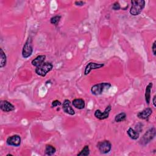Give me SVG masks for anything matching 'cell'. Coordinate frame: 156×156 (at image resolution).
Wrapping results in <instances>:
<instances>
[{
  "label": "cell",
  "mask_w": 156,
  "mask_h": 156,
  "mask_svg": "<svg viewBox=\"0 0 156 156\" xmlns=\"http://www.w3.org/2000/svg\"><path fill=\"white\" fill-rule=\"evenodd\" d=\"M145 6V1L143 0H133L131 1L130 13L132 15L136 16L140 14Z\"/></svg>",
  "instance_id": "6da1fadb"
},
{
  "label": "cell",
  "mask_w": 156,
  "mask_h": 156,
  "mask_svg": "<svg viewBox=\"0 0 156 156\" xmlns=\"http://www.w3.org/2000/svg\"><path fill=\"white\" fill-rule=\"evenodd\" d=\"M111 87V84L108 82H102L93 85L91 88V92L95 96L100 95L102 92L107 89H108Z\"/></svg>",
  "instance_id": "7a4b0ae2"
},
{
  "label": "cell",
  "mask_w": 156,
  "mask_h": 156,
  "mask_svg": "<svg viewBox=\"0 0 156 156\" xmlns=\"http://www.w3.org/2000/svg\"><path fill=\"white\" fill-rule=\"evenodd\" d=\"M53 68V65L52 63L49 62H44L41 65L36 67L35 73L37 74L44 77L48 73L51 71Z\"/></svg>",
  "instance_id": "3957f363"
},
{
  "label": "cell",
  "mask_w": 156,
  "mask_h": 156,
  "mask_svg": "<svg viewBox=\"0 0 156 156\" xmlns=\"http://www.w3.org/2000/svg\"><path fill=\"white\" fill-rule=\"evenodd\" d=\"M33 52V46H32V40L30 37H28L26 41L25 44L23 46L22 50V55L24 58H26L29 57Z\"/></svg>",
  "instance_id": "277c9868"
},
{
  "label": "cell",
  "mask_w": 156,
  "mask_h": 156,
  "mask_svg": "<svg viewBox=\"0 0 156 156\" xmlns=\"http://www.w3.org/2000/svg\"><path fill=\"white\" fill-rule=\"evenodd\" d=\"M155 136V129L154 127H152L149 129L142 136L140 140V143L141 144L145 145L149 143Z\"/></svg>",
  "instance_id": "5b68a950"
},
{
  "label": "cell",
  "mask_w": 156,
  "mask_h": 156,
  "mask_svg": "<svg viewBox=\"0 0 156 156\" xmlns=\"http://www.w3.org/2000/svg\"><path fill=\"white\" fill-rule=\"evenodd\" d=\"M97 147L101 153L107 154L112 149V144L109 141L104 140L99 141L97 144Z\"/></svg>",
  "instance_id": "8992f818"
},
{
  "label": "cell",
  "mask_w": 156,
  "mask_h": 156,
  "mask_svg": "<svg viewBox=\"0 0 156 156\" xmlns=\"http://www.w3.org/2000/svg\"><path fill=\"white\" fill-rule=\"evenodd\" d=\"M112 110V107L110 105H108L105 109L104 110V111L102 112H101L100 110H96L95 112H94V116L99 119H107L108 116H109V113H110V112Z\"/></svg>",
  "instance_id": "52a82bcc"
},
{
  "label": "cell",
  "mask_w": 156,
  "mask_h": 156,
  "mask_svg": "<svg viewBox=\"0 0 156 156\" xmlns=\"http://www.w3.org/2000/svg\"><path fill=\"white\" fill-rule=\"evenodd\" d=\"M21 137L18 135H14L7 138L6 140L7 144L13 146H19L21 144Z\"/></svg>",
  "instance_id": "ba28073f"
},
{
  "label": "cell",
  "mask_w": 156,
  "mask_h": 156,
  "mask_svg": "<svg viewBox=\"0 0 156 156\" xmlns=\"http://www.w3.org/2000/svg\"><path fill=\"white\" fill-rule=\"evenodd\" d=\"M104 66V64H103V63H94V62H90L87 65V66L85 68L84 74L87 75L92 70L101 68L103 67Z\"/></svg>",
  "instance_id": "9c48e42d"
},
{
  "label": "cell",
  "mask_w": 156,
  "mask_h": 156,
  "mask_svg": "<svg viewBox=\"0 0 156 156\" xmlns=\"http://www.w3.org/2000/svg\"><path fill=\"white\" fill-rule=\"evenodd\" d=\"M0 108L3 112H10L13 111L15 109V107L13 104H12L10 102L5 100L1 101Z\"/></svg>",
  "instance_id": "30bf717a"
},
{
  "label": "cell",
  "mask_w": 156,
  "mask_h": 156,
  "mask_svg": "<svg viewBox=\"0 0 156 156\" xmlns=\"http://www.w3.org/2000/svg\"><path fill=\"white\" fill-rule=\"evenodd\" d=\"M63 110L70 115H74L75 112L71 105V102L68 99H65L63 103Z\"/></svg>",
  "instance_id": "8fae6325"
},
{
  "label": "cell",
  "mask_w": 156,
  "mask_h": 156,
  "mask_svg": "<svg viewBox=\"0 0 156 156\" xmlns=\"http://www.w3.org/2000/svg\"><path fill=\"white\" fill-rule=\"evenodd\" d=\"M152 113V110L151 108H147L137 113V117L141 119H147Z\"/></svg>",
  "instance_id": "7c38bea8"
},
{
  "label": "cell",
  "mask_w": 156,
  "mask_h": 156,
  "mask_svg": "<svg viewBox=\"0 0 156 156\" xmlns=\"http://www.w3.org/2000/svg\"><path fill=\"white\" fill-rule=\"evenodd\" d=\"M45 58H46L45 55H40L37 56L35 58L32 60L31 62V63L33 66L37 67L44 62Z\"/></svg>",
  "instance_id": "4fadbf2b"
},
{
  "label": "cell",
  "mask_w": 156,
  "mask_h": 156,
  "mask_svg": "<svg viewBox=\"0 0 156 156\" xmlns=\"http://www.w3.org/2000/svg\"><path fill=\"white\" fill-rule=\"evenodd\" d=\"M72 104L73 105L78 109H83L85 108V101L81 99V98H76L74 99L73 101H72Z\"/></svg>",
  "instance_id": "5bb4252c"
},
{
  "label": "cell",
  "mask_w": 156,
  "mask_h": 156,
  "mask_svg": "<svg viewBox=\"0 0 156 156\" xmlns=\"http://www.w3.org/2000/svg\"><path fill=\"white\" fill-rule=\"evenodd\" d=\"M152 85L153 84L152 82L149 83V84L146 86V90H145V94H144L145 101L147 104L148 105L149 104L150 101H151V88L152 87Z\"/></svg>",
  "instance_id": "9a60e30c"
},
{
  "label": "cell",
  "mask_w": 156,
  "mask_h": 156,
  "mask_svg": "<svg viewBox=\"0 0 156 156\" xmlns=\"http://www.w3.org/2000/svg\"><path fill=\"white\" fill-rule=\"evenodd\" d=\"M127 135H129V136L131 139L134 140H137L139 138V136H140L139 132H137L136 130H134L132 127H129L128 129V130L127 131Z\"/></svg>",
  "instance_id": "2e32d148"
},
{
  "label": "cell",
  "mask_w": 156,
  "mask_h": 156,
  "mask_svg": "<svg viewBox=\"0 0 156 156\" xmlns=\"http://www.w3.org/2000/svg\"><path fill=\"white\" fill-rule=\"evenodd\" d=\"M0 56H1V59H0V67L3 68L6 65L7 63V57L6 55L5 54V52L3 51L2 49H0Z\"/></svg>",
  "instance_id": "e0dca14e"
},
{
  "label": "cell",
  "mask_w": 156,
  "mask_h": 156,
  "mask_svg": "<svg viewBox=\"0 0 156 156\" xmlns=\"http://www.w3.org/2000/svg\"><path fill=\"white\" fill-rule=\"evenodd\" d=\"M56 151V149L55 148L51 145V144H47L46 146V147H45V154L48 155H53Z\"/></svg>",
  "instance_id": "ac0fdd59"
},
{
  "label": "cell",
  "mask_w": 156,
  "mask_h": 156,
  "mask_svg": "<svg viewBox=\"0 0 156 156\" xmlns=\"http://www.w3.org/2000/svg\"><path fill=\"white\" fill-rule=\"evenodd\" d=\"M126 114L124 112H121L118 114L117 115H116L115 118V121L117 122H119L124 121L126 119Z\"/></svg>",
  "instance_id": "d6986e66"
},
{
  "label": "cell",
  "mask_w": 156,
  "mask_h": 156,
  "mask_svg": "<svg viewBox=\"0 0 156 156\" xmlns=\"http://www.w3.org/2000/svg\"><path fill=\"white\" fill-rule=\"evenodd\" d=\"M90 154V149L88 146L86 145L84 146L83 149L79 153L77 154V155H83V156H87Z\"/></svg>",
  "instance_id": "ffe728a7"
},
{
  "label": "cell",
  "mask_w": 156,
  "mask_h": 156,
  "mask_svg": "<svg viewBox=\"0 0 156 156\" xmlns=\"http://www.w3.org/2000/svg\"><path fill=\"white\" fill-rule=\"evenodd\" d=\"M60 19H61V16L56 15V16H53L51 18L50 22H51V24L57 26L58 24V23H59Z\"/></svg>",
  "instance_id": "44dd1931"
},
{
  "label": "cell",
  "mask_w": 156,
  "mask_h": 156,
  "mask_svg": "<svg viewBox=\"0 0 156 156\" xmlns=\"http://www.w3.org/2000/svg\"><path fill=\"white\" fill-rule=\"evenodd\" d=\"M112 9L114 10H118L121 9V6H120V4L118 2H115L113 3V5H112Z\"/></svg>",
  "instance_id": "7402d4cb"
},
{
  "label": "cell",
  "mask_w": 156,
  "mask_h": 156,
  "mask_svg": "<svg viewBox=\"0 0 156 156\" xmlns=\"http://www.w3.org/2000/svg\"><path fill=\"white\" fill-rule=\"evenodd\" d=\"M62 104V103L58 101V100H55L54 101L52 102V107H57L58 105H60Z\"/></svg>",
  "instance_id": "603a6c76"
},
{
  "label": "cell",
  "mask_w": 156,
  "mask_h": 156,
  "mask_svg": "<svg viewBox=\"0 0 156 156\" xmlns=\"http://www.w3.org/2000/svg\"><path fill=\"white\" fill-rule=\"evenodd\" d=\"M155 43H156V41H154V42L153 43L152 46V51L153 54H154V55H155V54H156V45H155Z\"/></svg>",
  "instance_id": "cb8c5ba5"
},
{
  "label": "cell",
  "mask_w": 156,
  "mask_h": 156,
  "mask_svg": "<svg viewBox=\"0 0 156 156\" xmlns=\"http://www.w3.org/2000/svg\"><path fill=\"white\" fill-rule=\"evenodd\" d=\"M74 4L76 5H78V6H82L84 4H85V2L84 1H75Z\"/></svg>",
  "instance_id": "d4e9b609"
},
{
  "label": "cell",
  "mask_w": 156,
  "mask_h": 156,
  "mask_svg": "<svg viewBox=\"0 0 156 156\" xmlns=\"http://www.w3.org/2000/svg\"><path fill=\"white\" fill-rule=\"evenodd\" d=\"M155 99H156V96L155 95L154 97H153V99H152V103H153V105L154 107H156V104H155Z\"/></svg>",
  "instance_id": "484cf974"
}]
</instances>
